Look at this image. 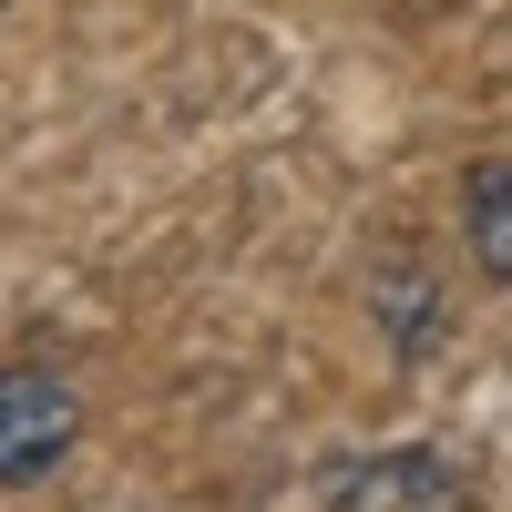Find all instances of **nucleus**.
I'll list each match as a JSON object with an SVG mask.
<instances>
[{
	"mask_svg": "<svg viewBox=\"0 0 512 512\" xmlns=\"http://www.w3.org/2000/svg\"><path fill=\"white\" fill-rule=\"evenodd\" d=\"M72 441H82V400H72V379L31 369V359H0V492L41 482Z\"/></svg>",
	"mask_w": 512,
	"mask_h": 512,
	"instance_id": "1",
	"label": "nucleus"
},
{
	"mask_svg": "<svg viewBox=\"0 0 512 512\" xmlns=\"http://www.w3.org/2000/svg\"><path fill=\"white\" fill-rule=\"evenodd\" d=\"M461 236H472L482 277L512 287V164H472L461 175Z\"/></svg>",
	"mask_w": 512,
	"mask_h": 512,
	"instance_id": "2",
	"label": "nucleus"
}]
</instances>
